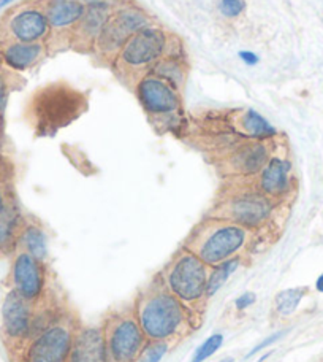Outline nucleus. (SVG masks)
<instances>
[{"mask_svg": "<svg viewBox=\"0 0 323 362\" xmlns=\"http://www.w3.org/2000/svg\"><path fill=\"white\" fill-rule=\"evenodd\" d=\"M170 346L171 344H168V341L150 340L135 362H160L166 356V353L170 351Z\"/></svg>", "mask_w": 323, "mask_h": 362, "instance_id": "26", "label": "nucleus"}, {"mask_svg": "<svg viewBox=\"0 0 323 362\" xmlns=\"http://www.w3.org/2000/svg\"><path fill=\"white\" fill-rule=\"evenodd\" d=\"M238 56H240L241 62H244L245 66H250V67H254L258 62H260V57H258L254 51H250V49H243V51H240V54Z\"/></svg>", "mask_w": 323, "mask_h": 362, "instance_id": "30", "label": "nucleus"}, {"mask_svg": "<svg viewBox=\"0 0 323 362\" xmlns=\"http://www.w3.org/2000/svg\"><path fill=\"white\" fill-rule=\"evenodd\" d=\"M219 362H235V359H233V358H225V359L219 361Z\"/></svg>", "mask_w": 323, "mask_h": 362, "instance_id": "36", "label": "nucleus"}, {"mask_svg": "<svg viewBox=\"0 0 323 362\" xmlns=\"http://www.w3.org/2000/svg\"><path fill=\"white\" fill-rule=\"evenodd\" d=\"M245 10V0H221L219 4V11L225 18H238Z\"/></svg>", "mask_w": 323, "mask_h": 362, "instance_id": "27", "label": "nucleus"}, {"mask_svg": "<svg viewBox=\"0 0 323 362\" xmlns=\"http://www.w3.org/2000/svg\"><path fill=\"white\" fill-rule=\"evenodd\" d=\"M13 42L42 43L49 35L51 28L44 10L40 6H28L16 11L6 24Z\"/></svg>", "mask_w": 323, "mask_h": 362, "instance_id": "13", "label": "nucleus"}, {"mask_svg": "<svg viewBox=\"0 0 323 362\" xmlns=\"http://www.w3.org/2000/svg\"><path fill=\"white\" fill-rule=\"evenodd\" d=\"M255 189L260 191L264 196L276 200L286 199L293 187L292 177V163L282 154L273 153L263 170L255 177Z\"/></svg>", "mask_w": 323, "mask_h": 362, "instance_id": "12", "label": "nucleus"}, {"mask_svg": "<svg viewBox=\"0 0 323 362\" xmlns=\"http://www.w3.org/2000/svg\"><path fill=\"white\" fill-rule=\"evenodd\" d=\"M13 284L16 293L30 303H37L47 291V270L43 261L29 253H19L13 264Z\"/></svg>", "mask_w": 323, "mask_h": 362, "instance_id": "11", "label": "nucleus"}, {"mask_svg": "<svg viewBox=\"0 0 323 362\" xmlns=\"http://www.w3.org/2000/svg\"><path fill=\"white\" fill-rule=\"evenodd\" d=\"M170 42L171 35H168L165 29L152 24L128 38L116 56V62L126 74L145 75L166 56Z\"/></svg>", "mask_w": 323, "mask_h": 362, "instance_id": "5", "label": "nucleus"}, {"mask_svg": "<svg viewBox=\"0 0 323 362\" xmlns=\"http://www.w3.org/2000/svg\"><path fill=\"white\" fill-rule=\"evenodd\" d=\"M257 302V294L255 293H250V291H248V293H243L238 299L235 300V307L238 312H245V310L250 308L254 303Z\"/></svg>", "mask_w": 323, "mask_h": 362, "instance_id": "29", "label": "nucleus"}, {"mask_svg": "<svg viewBox=\"0 0 323 362\" xmlns=\"http://www.w3.org/2000/svg\"><path fill=\"white\" fill-rule=\"evenodd\" d=\"M315 289H317L319 293L323 294V274H320L317 276V280H315Z\"/></svg>", "mask_w": 323, "mask_h": 362, "instance_id": "32", "label": "nucleus"}, {"mask_svg": "<svg viewBox=\"0 0 323 362\" xmlns=\"http://www.w3.org/2000/svg\"><path fill=\"white\" fill-rule=\"evenodd\" d=\"M19 226L18 213L10 205L0 206V248H8L16 237Z\"/></svg>", "mask_w": 323, "mask_h": 362, "instance_id": "24", "label": "nucleus"}, {"mask_svg": "<svg viewBox=\"0 0 323 362\" xmlns=\"http://www.w3.org/2000/svg\"><path fill=\"white\" fill-rule=\"evenodd\" d=\"M6 97H8V89H6V83L0 78V112L6 105Z\"/></svg>", "mask_w": 323, "mask_h": 362, "instance_id": "31", "label": "nucleus"}, {"mask_svg": "<svg viewBox=\"0 0 323 362\" xmlns=\"http://www.w3.org/2000/svg\"><path fill=\"white\" fill-rule=\"evenodd\" d=\"M11 2H13V0H0V10H2L4 6H6V5L11 4Z\"/></svg>", "mask_w": 323, "mask_h": 362, "instance_id": "34", "label": "nucleus"}, {"mask_svg": "<svg viewBox=\"0 0 323 362\" xmlns=\"http://www.w3.org/2000/svg\"><path fill=\"white\" fill-rule=\"evenodd\" d=\"M243 257L238 256L233 259H228L222 264H217V266L209 269V278H208V286H206V297L211 299L214 297L219 291H221L225 283H227L231 276H233L235 272L241 267Z\"/></svg>", "mask_w": 323, "mask_h": 362, "instance_id": "21", "label": "nucleus"}, {"mask_svg": "<svg viewBox=\"0 0 323 362\" xmlns=\"http://www.w3.org/2000/svg\"><path fill=\"white\" fill-rule=\"evenodd\" d=\"M307 294V288H288L281 291L279 294L274 297V310L276 313L282 316V318H287V316H292L296 310H298L300 303L303 302Z\"/></svg>", "mask_w": 323, "mask_h": 362, "instance_id": "23", "label": "nucleus"}, {"mask_svg": "<svg viewBox=\"0 0 323 362\" xmlns=\"http://www.w3.org/2000/svg\"><path fill=\"white\" fill-rule=\"evenodd\" d=\"M254 232L227 219L209 216L187 237L185 247L209 269L241 256L250 245Z\"/></svg>", "mask_w": 323, "mask_h": 362, "instance_id": "2", "label": "nucleus"}, {"mask_svg": "<svg viewBox=\"0 0 323 362\" xmlns=\"http://www.w3.org/2000/svg\"><path fill=\"white\" fill-rule=\"evenodd\" d=\"M44 53L43 43H23V42H11L6 45L2 51L4 61L8 67L19 70H28L29 67L42 59Z\"/></svg>", "mask_w": 323, "mask_h": 362, "instance_id": "19", "label": "nucleus"}, {"mask_svg": "<svg viewBox=\"0 0 323 362\" xmlns=\"http://www.w3.org/2000/svg\"><path fill=\"white\" fill-rule=\"evenodd\" d=\"M68 362H109L102 326H80L75 334Z\"/></svg>", "mask_w": 323, "mask_h": 362, "instance_id": "14", "label": "nucleus"}, {"mask_svg": "<svg viewBox=\"0 0 323 362\" xmlns=\"http://www.w3.org/2000/svg\"><path fill=\"white\" fill-rule=\"evenodd\" d=\"M284 335H286V331H277L276 334H271L269 337H267V339H263L260 344L258 345H255L254 348H252V350L245 354L244 356V359H250V358H254L255 354H258V353H262L263 350H267V348H269L271 345H274L277 340H281Z\"/></svg>", "mask_w": 323, "mask_h": 362, "instance_id": "28", "label": "nucleus"}, {"mask_svg": "<svg viewBox=\"0 0 323 362\" xmlns=\"http://www.w3.org/2000/svg\"><path fill=\"white\" fill-rule=\"evenodd\" d=\"M162 284L178 297L192 313L202 312L208 286L209 267L187 248L179 250L157 276Z\"/></svg>", "mask_w": 323, "mask_h": 362, "instance_id": "3", "label": "nucleus"}, {"mask_svg": "<svg viewBox=\"0 0 323 362\" xmlns=\"http://www.w3.org/2000/svg\"><path fill=\"white\" fill-rule=\"evenodd\" d=\"M21 242L25 253L44 262L48 256V238L42 228H38L35 224H29L21 232Z\"/></svg>", "mask_w": 323, "mask_h": 362, "instance_id": "22", "label": "nucleus"}, {"mask_svg": "<svg viewBox=\"0 0 323 362\" xmlns=\"http://www.w3.org/2000/svg\"><path fill=\"white\" fill-rule=\"evenodd\" d=\"M276 200L258 189H243L228 194L217 204L211 216L227 219L252 232L264 228L274 216Z\"/></svg>", "mask_w": 323, "mask_h": 362, "instance_id": "4", "label": "nucleus"}, {"mask_svg": "<svg viewBox=\"0 0 323 362\" xmlns=\"http://www.w3.org/2000/svg\"><path fill=\"white\" fill-rule=\"evenodd\" d=\"M225 337L222 334H212L206 339L202 345H200L195 353H193L192 361L190 362H205L209 358L214 356V354L221 350V346L224 345Z\"/></svg>", "mask_w": 323, "mask_h": 362, "instance_id": "25", "label": "nucleus"}, {"mask_svg": "<svg viewBox=\"0 0 323 362\" xmlns=\"http://www.w3.org/2000/svg\"><path fill=\"white\" fill-rule=\"evenodd\" d=\"M135 93L147 116L162 122V126H168L183 113L179 90L151 72L140 76Z\"/></svg>", "mask_w": 323, "mask_h": 362, "instance_id": "9", "label": "nucleus"}, {"mask_svg": "<svg viewBox=\"0 0 323 362\" xmlns=\"http://www.w3.org/2000/svg\"><path fill=\"white\" fill-rule=\"evenodd\" d=\"M32 305L19 296L16 291L6 296L2 305V318L5 332L13 339H28L32 337V329H34L35 313L32 312Z\"/></svg>", "mask_w": 323, "mask_h": 362, "instance_id": "15", "label": "nucleus"}, {"mask_svg": "<svg viewBox=\"0 0 323 362\" xmlns=\"http://www.w3.org/2000/svg\"><path fill=\"white\" fill-rule=\"evenodd\" d=\"M102 327L105 332L109 362H135L150 341L135 318L133 310L111 313Z\"/></svg>", "mask_w": 323, "mask_h": 362, "instance_id": "7", "label": "nucleus"}, {"mask_svg": "<svg viewBox=\"0 0 323 362\" xmlns=\"http://www.w3.org/2000/svg\"><path fill=\"white\" fill-rule=\"evenodd\" d=\"M5 204V199H4V192L0 191V206H2Z\"/></svg>", "mask_w": 323, "mask_h": 362, "instance_id": "35", "label": "nucleus"}, {"mask_svg": "<svg viewBox=\"0 0 323 362\" xmlns=\"http://www.w3.org/2000/svg\"><path fill=\"white\" fill-rule=\"evenodd\" d=\"M273 156V140H244L228 154H225L224 170L227 175L255 178Z\"/></svg>", "mask_w": 323, "mask_h": 362, "instance_id": "10", "label": "nucleus"}, {"mask_svg": "<svg viewBox=\"0 0 323 362\" xmlns=\"http://www.w3.org/2000/svg\"><path fill=\"white\" fill-rule=\"evenodd\" d=\"M150 72L157 75L159 78L165 80L166 83H170L173 88H176L179 90L183 88L187 76L183 49L179 51L168 49L166 56L162 57V59L150 70Z\"/></svg>", "mask_w": 323, "mask_h": 362, "instance_id": "20", "label": "nucleus"}, {"mask_svg": "<svg viewBox=\"0 0 323 362\" xmlns=\"http://www.w3.org/2000/svg\"><path fill=\"white\" fill-rule=\"evenodd\" d=\"M231 126L244 140L268 141L277 137V129L254 108L236 113Z\"/></svg>", "mask_w": 323, "mask_h": 362, "instance_id": "18", "label": "nucleus"}, {"mask_svg": "<svg viewBox=\"0 0 323 362\" xmlns=\"http://www.w3.org/2000/svg\"><path fill=\"white\" fill-rule=\"evenodd\" d=\"M78 2L84 4V5H92V4H97V2H105V0H78Z\"/></svg>", "mask_w": 323, "mask_h": 362, "instance_id": "33", "label": "nucleus"}, {"mask_svg": "<svg viewBox=\"0 0 323 362\" xmlns=\"http://www.w3.org/2000/svg\"><path fill=\"white\" fill-rule=\"evenodd\" d=\"M43 10L51 30L57 34H66V32L72 34L86 11V5L78 0H48Z\"/></svg>", "mask_w": 323, "mask_h": 362, "instance_id": "17", "label": "nucleus"}, {"mask_svg": "<svg viewBox=\"0 0 323 362\" xmlns=\"http://www.w3.org/2000/svg\"><path fill=\"white\" fill-rule=\"evenodd\" d=\"M34 105L40 126L59 129L81 115L86 108V99L72 86L57 83L43 88L34 99Z\"/></svg>", "mask_w": 323, "mask_h": 362, "instance_id": "6", "label": "nucleus"}, {"mask_svg": "<svg viewBox=\"0 0 323 362\" xmlns=\"http://www.w3.org/2000/svg\"><path fill=\"white\" fill-rule=\"evenodd\" d=\"M111 15L113 6L109 4V0L87 5L80 23L76 24V28L72 32L75 43L81 48H94L97 38L100 37Z\"/></svg>", "mask_w": 323, "mask_h": 362, "instance_id": "16", "label": "nucleus"}, {"mask_svg": "<svg viewBox=\"0 0 323 362\" xmlns=\"http://www.w3.org/2000/svg\"><path fill=\"white\" fill-rule=\"evenodd\" d=\"M78 325L72 315L61 313L30 340L25 362H68Z\"/></svg>", "mask_w": 323, "mask_h": 362, "instance_id": "8", "label": "nucleus"}, {"mask_svg": "<svg viewBox=\"0 0 323 362\" xmlns=\"http://www.w3.org/2000/svg\"><path fill=\"white\" fill-rule=\"evenodd\" d=\"M132 310L147 340L173 344L176 339H183L189 334L195 326V313L174 297L159 278L140 291Z\"/></svg>", "mask_w": 323, "mask_h": 362, "instance_id": "1", "label": "nucleus"}]
</instances>
